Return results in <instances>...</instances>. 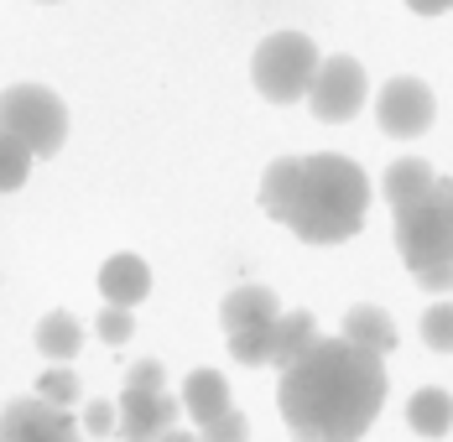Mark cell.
I'll return each instance as SVG.
<instances>
[{
  "label": "cell",
  "instance_id": "cell-22",
  "mask_svg": "<svg viewBox=\"0 0 453 442\" xmlns=\"http://www.w3.org/2000/svg\"><path fill=\"white\" fill-rule=\"evenodd\" d=\"M198 442H250V422H245V411H225L219 422H209Z\"/></svg>",
  "mask_w": 453,
  "mask_h": 442
},
{
  "label": "cell",
  "instance_id": "cell-20",
  "mask_svg": "<svg viewBox=\"0 0 453 442\" xmlns=\"http://www.w3.org/2000/svg\"><path fill=\"white\" fill-rule=\"evenodd\" d=\"M422 344L433 354H453V302H433L422 312Z\"/></svg>",
  "mask_w": 453,
  "mask_h": 442
},
{
  "label": "cell",
  "instance_id": "cell-25",
  "mask_svg": "<svg viewBox=\"0 0 453 442\" xmlns=\"http://www.w3.org/2000/svg\"><path fill=\"white\" fill-rule=\"evenodd\" d=\"M84 432H89V438H110V432H115V406H110V400H89Z\"/></svg>",
  "mask_w": 453,
  "mask_h": 442
},
{
  "label": "cell",
  "instance_id": "cell-18",
  "mask_svg": "<svg viewBox=\"0 0 453 442\" xmlns=\"http://www.w3.org/2000/svg\"><path fill=\"white\" fill-rule=\"evenodd\" d=\"M79 396H84V380H79L68 364H52V370H42V375H37V400H47V406L68 411Z\"/></svg>",
  "mask_w": 453,
  "mask_h": 442
},
{
  "label": "cell",
  "instance_id": "cell-15",
  "mask_svg": "<svg viewBox=\"0 0 453 442\" xmlns=\"http://www.w3.org/2000/svg\"><path fill=\"white\" fill-rule=\"evenodd\" d=\"M433 182H438V172H433L422 156H402V162H391V167H386L380 193H386V203H391V209H407V203H417Z\"/></svg>",
  "mask_w": 453,
  "mask_h": 442
},
{
  "label": "cell",
  "instance_id": "cell-4",
  "mask_svg": "<svg viewBox=\"0 0 453 442\" xmlns=\"http://www.w3.org/2000/svg\"><path fill=\"white\" fill-rule=\"evenodd\" d=\"M318 63L323 57H318L313 37H303V32H272L266 42L256 47V57H250V79H256V88L272 104H297V99H308V84H313Z\"/></svg>",
  "mask_w": 453,
  "mask_h": 442
},
{
  "label": "cell",
  "instance_id": "cell-26",
  "mask_svg": "<svg viewBox=\"0 0 453 442\" xmlns=\"http://www.w3.org/2000/svg\"><path fill=\"white\" fill-rule=\"evenodd\" d=\"M411 11H417V16H443V11H449L453 0H407Z\"/></svg>",
  "mask_w": 453,
  "mask_h": 442
},
{
  "label": "cell",
  "instance_id": "cell-7",
  "mask_svg": "<svg viewBox=\"0 0 453 442\" xmlns=\"http://www.w3.org/2000/svg\"><path fill=\"white\" fill-rule=\"evenodd\" d=\"M438 104H433V88L422 79H391L375 99V120L391 141H417V135L433 126Z\"/></svg>",
  "mask_w": 453,
  "mask_h": 442
},
{
  "label": "cell",
  "instance_id": "cell-27",
  "mask_svg": "<svg viewBox=\"0 0 453 442\" xmlns=\"http://www.w3.org/2000/svg\"><path fill=\"white\" fill-rule=\"evenodd\" d=\"M157 442H198V438H193V432H178V427H173V432H162Z\"/></svg>",
  "mask_w": 453,
  "mask_h": 442
},
{
  "label": "cell",
  "instance_id": "cell-16",
  "mask_svg": "<svg viewBox=\"0 0 453 442\" xmlns=\"http://www.w3.org/2000/svg\"><path fill=\"white\" fill-rule=\"evenodd\" d=\"M407 422L417 438H443L453 427V396L449 391H438V385H427V391H417L407 400Z\"/></svg>",
  "mask_w": 453,
  "mask_h": 442
},
{
  "label": "cell",
  "instance_id": "cell-13",
  "mask_svg": "<svg viewBox=\"0 0 453 442\" xmlns=\"http://www.w3.org/2000/svg\"><path fill=\"white\" fill-rule=\"evenodd\" d=\"M318 339V323L313 312H281L272 323V354H266V364H276V370H287V364H297L303 354L313 349Z\"/></svg>",
  "mask_w": 453,
  "mask_h": 442
},
{
  "label": "cell",
  "instance_id": "cell-2",
  "mask_svg": "<svg viewBox=\"0 0 453 442\" xmlns=\"http://www.w3.org/2000/svg\"><path fill=\"white\" fill-rule=\"evenodd\" d=\"M261 209L308 245H344L370 209V177L349 156H281L261 177Z\"/></svg>",
  "mask_w": 453,
  "mask_h": 442
},
{
  "label": "cell",
  "instance_id": "cell-1",
  "mask_svg": "<svg viewBox=\"0 0 453 442\" xmlns=\"http://www.w3.org/2000/svg\"><path fill=\"white\" fill-rule=\"evenodd\" d=\"M276 406L297 442H360L386 406V364L344 339H318L281 370Z\"/></svg>",
  "mask_w": 453,
  "mask_h": 442
},
{
  "label": "cell",
  "instance_id": "cell-21",
  "mask_svg": "<svg viewBox=\"0 0 453 442\" xmlns=\"http://www.w3.org/2000/svg\"><path fill=\"white\" fill-rule=\"evenodd\" d=\"M229 354H234L240 364H266V354H272V328L234 333V339H229Z\"/></svg>",
  "mask_w": 453,
  "mask_h": 442
},
{
  "label": "cell",
  "instance_id": "cell-24",
  "mask_svg": "<svg viewBox=\"0 0 453 442\" xmlns=\"http://www.w3.org/2000/svg\"><path fill=\"white\" fill-rule=\"evenodd\" d=\"M126 391H167V375H162V364H157V359H141V364H131V375H126Z\"/></svg>",
  "mask_w": 453,
  "mask_h": 442
},
{
  "label": "cell",
  "instance_id": "cell-3",
  "mask_svg": "<svg viewBox=\"0 0 453 442\" xmlns=\"http://www.w3.org/2000/svg\"><path fill=\"white\" fill-rule=\"evenodd\" d=\"M396 250L411 281L427 292H453V182L438 177L417 203L396 209Z\"/></svg>",
  "mask_w": 453,
  "mask_h": 442
},
{
  "label": "cell",
  "instance_id": "cell-19",
  "mask_svg": "<svg viewBox=\"0 0 453 442\" xmlns=\"http://www.w3.org/2000/svg\"><path fill=\"white\" fill-rule=\"evenodd\" d=\"M32 172V151L16 135H0V193H16Z\"/></svg>",
  "mask_w": 453,
  "mask_h": 442
},
{
  "label": "cell",
  "instance_id": "cell-10",
  "mask_svg": "<svg viewBox=\"0 0 453 442\" xmlns=\"http://www.w3.org/2000/svg\"><path fill=\"white\" fill-rule=\"evenodd\" d=\"M276 317H281V302H276L272 286H234L225 297V308H219V323H225V333H250V328H272Z\"/></svg>",
  "mask_w": 453,
  "mask_h": 442
},
{
  "label": "cell",
  "instance_id": "cell-14",
  "mask_svg": "<svg viewBox=\"0 0 453 442\" xmlns=\"http://www.w3.org/2000/svg\"><path fill=\"white\" fill-rule=\"evenodd\" d=\"M339 339L365 354H391L396 349V323L380 308H355V312H344V333Z\"/></svg>",
  "mask_w": 453,
  "mask_h": 442
},
{
  "label": "cell",
  "instance_id": "cell-17",
  "mask_svg": "<svg viewBox=\"0 0 453 442\" xmlns=\"http://www.w3.org/2000/svg\"><path fill=\"white\" fill-rule=\"evenodd\" d=\"M37 349L47 359H73V354L84 349V328H79V317H68V312H47L42 323H37Z\"/></svg>",
  "mask_w": 453,
  "mask_h": 442
},
{
  "label": "cell",
  "instance_id": "cell-9",
  "mask_svg": "<svg viewBox=\"0 0 453 442\" xmlns=\"http://www.w3.org/2000/svg\"><path fill=\"white\" fill-rule=\"evenodd\" d=\"M182 400L167 391H126L120 396V416H115V438L120 442H157L162 432L178 427Z\"/></svg>",
  "mask_w": 453,
  "mask_h": 442
},
{
  "label": "cell",
  "instance_id": "cell-8",
  "mask_svg": "<svg viewBox=\"0 0 453 442\" xmlns=\"http://www.w3.org/2000/svg\"><path fill=\"white\" fill-rule=\"evenodd\" d=\"M0 442H79V422L37 396H21L0 411Z\"/></svg>",
  "mask_w": 453,
  "mask_h": 442
},
{
  "label": "cell",
  "instance_id": "cell-11",
  "mask_svg": "<svg viewBox=\"0 0 453 442\" xmlns=\"http://www.w3.org/2000/svg\"><path fill=\"white\" fill-rule=\"evenodd\" d=\"M99 292H104V302L120 312H131L151 292V271H146V261L141 255H110L104 261V271H99Z\"/></svg>",
  "mask_w": 453,
  "mask_h": 442
},
{
  "label": "cell",
  "instance_id": "cell-12",
  "mask_svg": "<svg viewBox=\"0 0 453 442\" xmlns=\"http://www.w3.org/2000/svg\"><path fill=\"white\" fill-rule=\"evenodd\" d=\"M182 411L198 422V427H209V422H219L229 406V380L219 370H193L188 380H182Z\"/></svg>",
  "mask_w": 453,
  "mask_h": 442
},
{
  "label": "cell",
  "instance_id": "cell-5",
  "mask_svg": "<svg viewBox=\"0 0 453 442\" xmlns=\"http://www.w3.org/2000/svg\"><path fill=\"white\" fill-rule=\"evenodd\" d=\"M0 135H16L32 156H52L68 141V110L42 84H16L0 94Z\"/></svg>",
  "mask_w": 453,
  "mask_h": 442
},
{
  "label": "cell",
  "instance_id": "cell-23",
  "mask_svg": "<svg viewBox=\"0 0 453 442\" xmlns=\"http://www.w3.org/2000/svg\"><path fill=\"white\" fill-rule=\"evenodd\" d=\"M131 312H120V308H110V312H99V323H94V333L104 339V344H126L131 339Z\"/></svg>",
  "mask_w": 453,
  "mask_h": 442
},
{
  "label": "cell",
  "instance_id": "cell-6",
  "mask_svg": "<svg viewBox=\"0 0 453 442\" xmlns=\"http://www.w3.org/2000/svg\"><path fill=\"white\" fill-rule=\"evenodd\" d=\"M365 68L355 57H328V63H318L313 84H308V104H313V115L323 126H344V120H355L365 110Z\"/></svg>",
  "mask_w": 453,
  "mask_h": 442
}]
</instances>
